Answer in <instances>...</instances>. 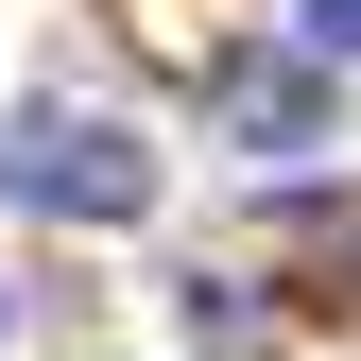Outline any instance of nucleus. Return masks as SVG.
I'll list each match as a JSON object with an SVG mask.
<instances>
[{
  "label": "nucleus",
  "mask_w": 361,
  "mask_h": 361,
  "mask_svg": "<svg viewBox=\"0 0 361 361\" xmlns=\"http://www.w3.org/2000/svg\"><path fill=\"white\" fill-rule=\"evenodd\" d=\"M0 190H18V207H52V224H138L155 207V155L138 138H121V121H0Z\"/></svg>",
  "instance_id": "obj_1"
},
{
  "label": "nucleus",
  "mask_w": 361,
  "mask_h": 361,
  "mask_svg": "<svg viewBox=\"0 0 361 361\" xmlns=\"http://www.w3.org/2000/svg\"><path fill=\"white\" fill-rule=\"evenodd\" d=\"M241 138H258V155L310 138V69H241Z\"/></svg>",
  "instance_id": "obj_2"
},
{
  "label": "nucleus",
  "mask_w": 361,
  "mask_h": 361,
  "mask_svg": "<svg viewBox=\"0 0 361 361\" xmlns=\"http://www.w3.org/2000/svg\"><path fill=\"white\" fill-rule=\"evenodd\" d=\"M310 52H361V0H310Z\"/></svg>",
  "instance_id": "obj_3"
}]
</instances>
